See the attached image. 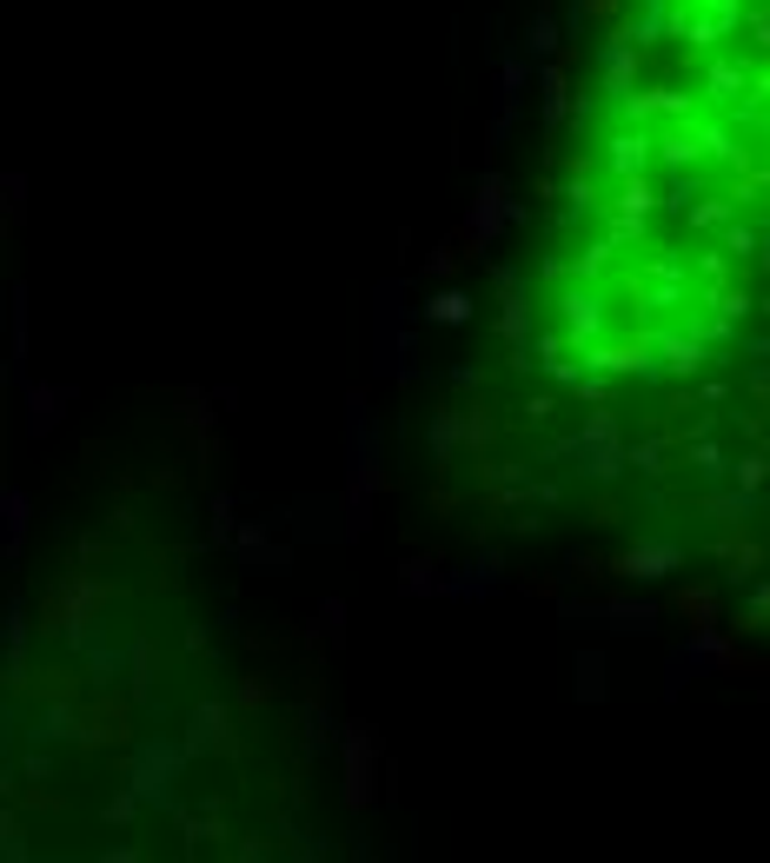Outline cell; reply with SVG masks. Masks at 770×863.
Returning <instances> with one entry per match:
<instances>
[{"label": "cell", "instance_id": "obj_1", "mask_svg": "<svg viewBox=\"0 0 770 863\" xmlns=\"http://www.w3.org/2000/svg\"><path fill=\"white\" fill-rule=\"evenodd\" d=\"M770 279V0H625L519 292L532 366L585 399L718 366Z\"/></svg>", "mask_w": 770, "mask_h": 863}]
</instances>
